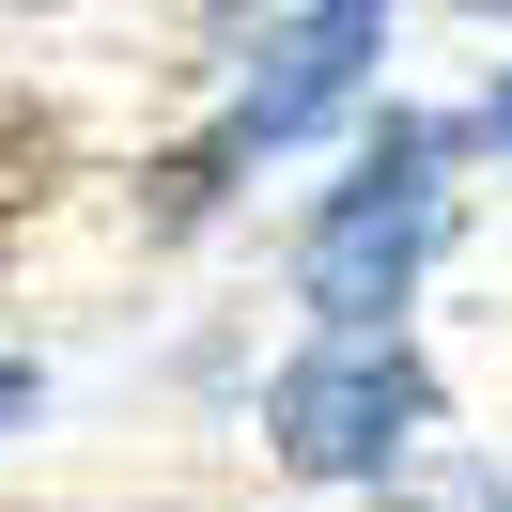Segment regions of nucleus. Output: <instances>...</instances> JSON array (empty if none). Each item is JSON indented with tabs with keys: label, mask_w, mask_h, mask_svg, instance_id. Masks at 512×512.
Returning a JSON list of instances; mask_svg holds the SVG:
<instances>
[{
	"label": "nucleus",
	"mask_w": 512,
	"mask_h": 512,
	"mask_svg": "<svg viewBox=\"0 0 512 512\" xmlns=\"http://www.w3.org/2000/svg\"><path fill=\"white\" fill-rule=\"evenodd\" d=\"M264 435H280V466H311V481H388L419 435H435V373H419L388 326H326V342L264 388Z\"/></svg>",
	"instance_id": "1"
},
{
	"label": "nucleus",
	"mask_w": 512,
	"mask_h": 512,
	"mask_svg": "<svg viewBox=\"0 0 512 512\" xmlns=\"http://www.w3.org/2000/svg\"><path fill=\"white\" fill-rule=\"evenodd\" d=\"M419 249H435V140H419V125H388V140H373V171H357V187L311 218L295 295H311L326 326H373V311H404Z\"/></svg>",
	"instance_id": "2"
},
{
	"label": "nucleus",
	"mask_w": 512,
	"mask_h": 512,
	"mask_svg": "<svg viewBox=\"0 0 512 512\" xmlns=\"http://www.w3.org/2000/svg\"><path fill=\"white\" fill-rule=\"evenodd\" d=\"M373 47H388V0H311V16H280L264 32V63H249V94H233V140H295V125H326V109L373 78Z\"/></svg>",
	"instance_id": "3"
},
{
	"label": "nucleus",
	"mask_w": 512,
	"mask_h": 512,
	"mask_svg": "<svg viewBox=\"0 0 512 512\" xmlns=\"http://www.w3.org/2000/svg\"><path fill=\"white\" fill-rule=\"evenodd\" d=\"M32 404H47V388H32V373H16V357H0V435H16V419H32Z\"/></svg>",
	"instance_id": "4"
},
{
	"label": "nucleus",
	"mask_w": 512,
	"mask_h": 512,
	"mask_svg": "<svg viewBox=\"0 0 512 512\" xmlns=\"http://www.w3.org/2000/svg\"><path fill=\"white\" fill-rule=\"evenodd\" d=\"M497 140H512V78H497Z\"/></svg>",
	"instance_id": "5"
}]
</instances>
